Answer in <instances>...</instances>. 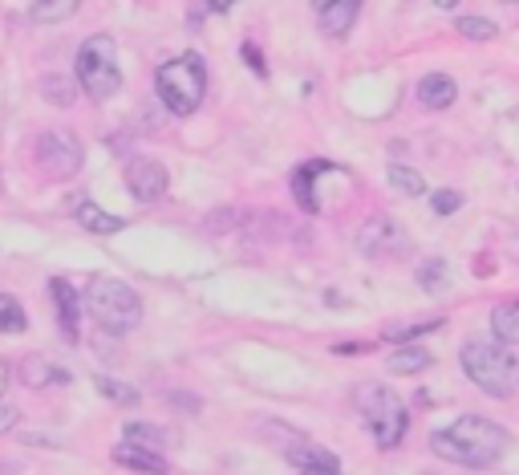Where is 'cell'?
Returning a JSON list of instances; mask_svg holds the SVG:
<instances>
[{
	"label": "cell",
	"instance_id": "obj_1",
	"mask_svg": "<svg viewBox=\"0 0 519 475\" xmlns=\"http://www.w3.org/2000/svg\"><path fill=\"white\" fill-rule=\"evenodd\" d=\"M507 431L491 418H478V415H462L454 418L451 426L430 434V451L438 459L454 467H470V471H483V467H495L503 455H507Z\"/></svg>",
	"mask_w": 519,
	"mask_h": 475
},
{
	"label": "cell",
	"instance_id": "obj_2",
	"mask_svg": "<svg viewBox=\"0 0 519 475\" xmlns=\"http://www.w3.org/2000/svg\"><path fill=\"white\" fill-rule=\"evenodd\" d=\"M462 374L491 398H515L519 394V358L499 337H467L459 350Z\"/></svg>",
	"mask_w": 519,
	"mask_h": 475
},
{
	"label": "cell",
	"instance_id": "obj_3",
	"mask_svg": "<svg viewBox=\"0 0 519 475\" xmlns=\"http://www.w3.org/2000/svg\"><path fill=\"white\" fill-rule=\"evenodd\" d=\"M154 90H159L162 106H167L170 114H178V118L195 114V110L203 106V98H207V66H203V58H195V53L170 58L167 66H159V74H154Z\"/></svg>",
	"mask_w": 519,
	"mask_h": 475
},
{
	"label": "cell",
	"instance_id": "obj_4",
	"mask_svg": "<svg viewBox=\"0 0 519 475\" xmlns=\"http://www.w3.org/2000/svg\"><path fill=\"white\" fill-rule=\"evenodd\" d=\"M86 309L105 333H130L142 325V297L114 277H94L86 285Z\"/></svg>",
	"mask_w": 519,
	"mask_h": 475
},
{
	"label": "cell",
	"instance_id": "obj_5",
	"mask_svg": "<svg viewBox=\"0 0 519 475\" xmlns=\"http://www.w3.org/2000/svg\"><path fill=\"white\" fill-rule=\"evenodd\" d=\"M353 406H357V415H361V423L369 426L373 443H378L381 451H389V447H397V443H402L410 415H405L402 398H397L389 386H381V382H361V386L353 390Z\"/></svg>",
	"mask_w": 519,
	"mask_h": 475
},
{
	"label": "cell",
	"instance_id": "obj_6",
	"mask_svg": "<svg viewBox=\"0 0 519 475\" xmlns=\"http://www.w3.org/2000/svg\"><path fill=\"white\" fill-rule=\"evenodd\" d=\"M73 74H77V86L94 102H110L114 94L122 90L118 45H114V37L97 33V37H89V41H81L77 58H73Z\"/></svg>",
	"mask_w": 519,
	"mask_h": 475
},
{
	"label": "cell",
	"instance_id": "obj_7",
	"mask_svg": "<svg viewBox=\"0 0 519 475\" xmlns=\"http://www.w3.org/2000/svg\"><path fill=\"white\" fill-rule=\"evenodd\" d=\"M37 167L49 179H69L81 171V142L69 131H45L37 134V147H32Z\"/></svg>",
	"mask_w": 519,
	"mask_h": 475
},
{
	"label": "cell",
	"instance_id": "obj_8",
	"mask_svg": "<svg viewBox=\"0 0 519 475\" xmlns=\"http://www.w3.org/2000/svg\"><path fill=\"white\" fill-rule=\"evenodd\" d=\"M122 179H126L130 196H134L138 204H159V199L167 196V187H170L167 167H162L159 159H150V155H134V159H130Z\"/></svg>",
	"mask_w": 519,
	"mask_h": 475
},
{
	"label": "cell",
	"instance_id": "obj_9",
	"mask_svg": "<svg viewBox=\"0 0 519 475\" xmlns=\"http://www.w3.org/2000/svg\"><path fill=\"white\" fill-rule=\"evenodd\" d=\"M284 459H288L296 471H308V475H337L341 471V459L332 455V451L316 447L313 439H305L300 431H292V439L284 443Z\"/></svg>",
	"mask_w": 519,
	"mask_h": 475
},
{
	"label": "cell",
	"instance_id": "obj_10",
	"mask_svg": "<svg viewBox=\"0 0 519 475\" xmlns=\"http://www.w3.org/2000/svg\"><path fill=\"white\" fill-rule=\"evenodd\" d=\"M357 248H361L365 256H402L405 252V232L397 228L394 220H386V215H378V220H369L361 232H357Z\"/></svg>",
	"mask_w": 519,
	"mask_h": 475
},
{
	"label": "cell",
	"instance_id": "obj_11",
	"mask_svg": "<svg viewBox=\"0 0 519 475\" xmlns=\"http://www.w3.org/2000/svg\"><path fill=\"white\" fill-rule=\"evenodd\" d=\"M365 0H329L324 9H316V25H321L324 37H345L353 29L357 13H361Z\"/></svg>",
	"mask_w": 519,
	"mask_h": 475
},
{
	"label": "cell",
	"instance_id": "obj_12",
	"mask_svg": "<svg viewBox=\"0 0 519 475\" xmlns=\"http://www.w3.org/2000/svg\"><path fill=\"white\" fill-rule=\"evenodd\" d=\"M114 463L130 467V471H170L167 459H162V451L142 447V443H130V439L114 447Z\"/></svg>",
	"mask_w": 519,
	"mask_h": 475
},
{
	"label": "cell",
	"instance_id": "obj_13",
	"mask_svg": "<svg viewBox=\"0 0 519 475\" xmlns=\"http://www.w3.org/2000/svg\"><path fill=\"white\" fill-rule=\"evenodd\" d=\"M49 288H53V297H57V321H61L65 342H77V313H81L77 293H73V285H69V280H61V277H57Z\"/></svg>",
	"mask_w": 519,
	"mask_h": 475
},
{
	"label": "cell",
	"instance_id": "obj_14",
	"mask_svg": "<svg viewBox=\"0 0 519 475\" xmlns=\"http://www.w3.org/2000/svg\"><path fill=\"white\" fill-rule=\"evenodd\" d=\"M73 215H77V224L86 232H94V236H114V232L126 228V220H122V215H110L105 207H97L94 199H81Z\"/></svg>",
	"mask_w": 519,
	"mask_h": 475
},
{
	"label": "cell",
	"instance_id": "obj_15",
	"mask_svg": "<svg viewBox=\"0 0 519 475\" xmlns=\"http://www.w3.org/2000/svg\"><path fill=\"white\" fill-rule=\"evenodd\" d=\"M454 94H459V86H454V78H446V74H426L418 82V102L426 110H446L454 102Z\"/></svg>",
	"mask_w": 519,
	"mask_h": 475
},
{
	"label": "cell",
	"instance_id": "obj_16",
	"mask_svg": "<svg viewBox=\"0 0 519 475\" xmlns=\"http://www.w3.org/2000/svg\"><path fill=\"white\" fill-rule=\"evenodd\" d=\"M16 378H21L24 386H32V390H41V386L49 382H69V374L57 366H49L41 353H29V358H21V366H16Z\"/></svg>",
	"mask_w": 519,
	"mask_h": 475
},
{
	"label": "cell",
	"instance_id": "obj_17",
	"mask_svg": "<svg viewBox=\"0 0 519 475\" xmlns=\"http://www.w3.org/2000/svg\"><path fill=\"white\" fill-rule=\"evenodd\" d=\"M77 9H81V0H32L29 21L32 25H57V21H69Z\"/></svg>",
	"mask_w": 519,
	"mask_h": 475
},
{
	"label": "cell",
	"instance_id": "obj_18",
	"mask_svg": "<svg viewBox=\"0 0 519 475\" xmlns=\"http://www.w3.org/2000/svg\"><path fill=\"white\" fill-rule=\"evenodd\" d=\"M491 333L499 337V342H507V345H519V297H515V301L495 305V313H491Z\"/></svg>",
	"mask_w": 519,
	"mask_h": 475
},
{
	"label": "cell",
	"instance_id": "obj_19",
	"mask_svg": "<svg viewBox=\"0 0 519 475\" xmlns=\"http://www.w3.org/2000/svg\"><path fill=\"white\" fill-rule=\"evenodd\" d=\"M94 386H97V394H102L105 402H114V406H138V402H142V394H138L134 386L118 382V378H110V374H97Z\"/></svg>",
	"mask_w": 519,
	"mask_h": 475
},
{
	"label": "cell",
	"instance_id": "obj_20",
	"mask_svg": "<svg viewBox=\"0 0 519 475\" xmlns=\"http://www.w3.org/2000/svg\"><path fill=\"white\" fill-rule=\"evenodd\" d=\"M324 163H305L300 171H292V191H296V199H300V207L305 212H316V199H313V179H316V171H321Z\"/></svg>",
	"mask_w": 519,
	"mask_h": 475
},
{
	"label": "cell",
	"instance_id": "obj_21",
	"mask_svg": "<svg viewBox=\"0 0 519 475\" xmlns=\"http://www.w3.org/2000/svg\"><path fill=\"white\" fill-rule=\"evenodd\" d=\"M454 29H459L467 41H495V37H499V25L487 17H454Z\"/></svg>",
	"mask_w": 519,
	"mask_h": 475
},
{
	"label": "cell",
	"instance_id": "obj_22",
	"mask_svg": "<svg viewBox=\"0 0 519 475\" xmlns=\"http://www.w3.org/2000/svg\"><path fill=\"white\" fill-rule=\"evenodd\" d=\"M29 325V317H24L21 301L8 293H0V333H21V329Z\"/></svg>",
	"mask_w": 519,
	"mask_h": 475
},
{
	"label": "cell",
	"instance_id": "obj_23",
	"mask_svg": "<svg viewBox=\"0 0 519 475\" xmlns=\"http://www.w3.org/2000/svg\"><path fill=\"white\" fill-rule=\"evenodd\" d=\"M122 434H126L130 443H142V447H154V451L167 447V431H162V426H150V423H130Z\"/></svg>",
	"mask_w": 519,
	"mask_h": 475
},
{
	"label": "cell",
	"instance_id": "obj_24",
	"mask_svg": "<svg viewBox=\"0 0 519 475\" xmlns=\"http://www.w3.org/2000/svg\"><path fill=\"white\" fill-rule=\"evenodd\" d=\"M389 183H394V187H402L405 196H426V179H422L414 167L394 163V167H389Z\"/></svg>",
	"mask_w": 519,
	"mask_h": 475
},
{
	"label": "cell",
	"instance_id": "obj_25",
	"mask_svg": "<svg viewBox=\"0 0 519 475\" xmlns=\"http://www.w3.org/2000/svg\"><path fill=\"white\" fill-rule=\"evenodd\" d=\"M430 361L434 358H430L426 350H402L389 358V370H394V374H418V370H426Z\"/></svg>",
	"mask_w": 519,
	"mask_h": 475
},
{
	"label": "cell",
	"instance_id": "obj_26",
	"mask_svg": "<svg viewBox=\"0 0 519 475\" xmlns=\"http://www.w3.org/2000/svg\"><path fill=\"white\" fill-rule=\"evenodd\" d=\"M446 321L442 317H430V321H410V325H402V329H389L386 333V342H414V337H422V333H434V329H442Z\"/></svg>",
	"mask_w": 519,
	"mask_h": 475
},
{
	"label": "cell",
	"instance_id": "obj_27",
	"mask_svg": "<svg viewBox=\"0 0 519 475\" xmlns=\"http://www.w3.org/2000/svg\"><path fill=\"white\" fill-rule=\"evenodd\" d=\"M418 285L430 288V293H438V288L446 285V264H442V260H426V264L418 269Z\"/></svg>",
	"mask_w": 519,
	"mask_h": 475
},
{
	"label": "cell",
	"instance_id": "obj_28",
	"mask_svg": "<svg viewBox=\"0 0 519 475\" xmlns=\"http://www.w3.org/2000/svg\"><path fill=\"white\" fill-rule=\"evenodd\" d=\"M235 0H191V25H199V21L207 17H219V13H227Z\"/></svg>",
	"mask_w": 519,
	"mask_h": 475
},
{
	"label": "cell",
	"instance_id": "obj_29",
	"mask_svg": "<svg viewBox=\"0 0 519 475\" xmlns=\"http://www.w3.org/2000/svg\"><path fill=\"white\" fill-rule=\"evenodd\" d=\"M430 207H434L438 215H454V212L462 207V196H459V191H451V187H446V191H434V196H430Z\"/></svg>",
	"mask_w": 519,
	"mask_h": 475
},
{
	"label": "cell",
	"instance_id": "obj_30",
	"mask_svg": "<svg viewBox=\"0 0 519 475\" xmlns=\"http://www.w3.org/2000/svg\"><path fill=\"white\" fill-rule=\"evenodd\" d=\"M16 426V406H8L5 398H0V434H8Z\"/></svg>",
	"mask_w": 519,
	"mask_h": 475
},
{
	"label": "cell",
	"instance_id": "obj_31",
	"mask_svg": "<svg viewBox=\"0 0 519 475\" xmlns=\"http://www.w3.org/2000/svg\"><path fill=\"white\" fill-rule=\"evenodd\" d=\"M240 53H243V61H248V66H251V69H256V74H260V78H264V58H260V53H256V45H243V50H240Z\"/></svg>",
	"mask_w": 519,
	"mask_h": 475
},
{
	"label": "cell",
	"instance_id": "obj_32",
	"mask_svg": "<svg viewBox=\"0 0 519 475\" xmlns=\"http://www.w3.org/2000/svg\"><path fill=\"white\" fill-rule=\"evenodd\" d=\"M8 382H13V370H8L5 361H0V398H5V394H8Z\"/></svg>",
	"mask_w": 519,
	"mask_h": 475
},
{
	"label": "cell",
	"instance_id": "obj_33",
	"mask_svg": "<svg viewBox=\"0 0 519 475\" xmlns=\"http://www.w3.org/2000/svg\"><path fill=\"white\" fill-rule=\"evenodd\" d=\"M438 9H459V0H434Z\"/></svg>",
	"mask_w": 519,
	"mask_h": 475
},
{
	"label": "cell",
	"instance_id": "obj_34",
	"mask_svg": "<svg viewBox=\"0 0 519 475\" xmlns=\"http://www.w3.org/2000/svg\"><path fill=\"white\" fill-rule=\"evenodd\" d=\"M324 5H329V0H313V9H324Z\"/></svg>",
	"mask_w": 519,
	"mask_h": 475
},
{
	"label": "cell",
	"instance_id": "obj_35",
	"mask_svg": "<svg viewBox=\"0 0 519 475\" xmlns=\"http://www.w3.org/2000/svg\"><path fill=\"white\" fill-rule=\"evenodd\" d=\"M511 5H515V0H511Z\"/></svg>",
	"mask_w": 519,
	"mask_h": 475
}]
</instances>
